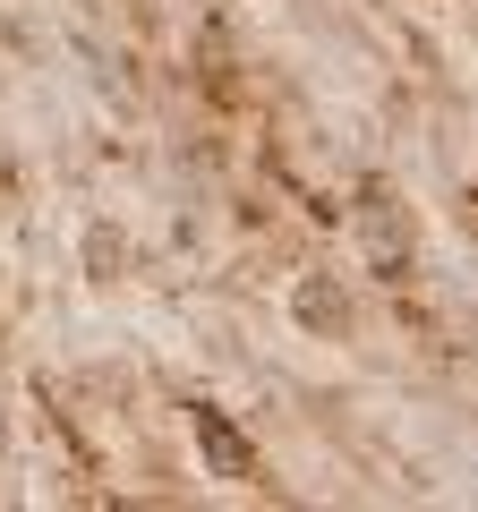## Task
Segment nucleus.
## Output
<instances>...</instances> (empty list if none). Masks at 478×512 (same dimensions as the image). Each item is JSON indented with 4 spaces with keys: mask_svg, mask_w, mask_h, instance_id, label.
<instances>
[{
    "mask_svg": "<svg viewBox=\"0 0 478 512\" xmlns=\"http://www.w3.org/2000/svg\"><path fill=\"white\" fill-rule=\"evenodd\" d=\"M350 222H359V239H368V265H376L385 282H402V274H410V239H402V222H393L385 188H368V197L350 205Z\"/></svg>",
    "mask_w": 478,
    "mask_h": 512,
    "instance_id": "f03ea898",
    "label": "nucleus"
},
{
    "mask_svg": "<svg viewBox=\"0 0 478 512\" xmlns=\"http://www.w3.org/2000/svg\"><path fill=\"white\" fill-rule=\"evenodd\" d=\"M291 316H299L308 333H350V308L333 299V282H325V274H308V282L291 291Z\"/></svg>",
    "mask_w": 478,
    "mask_h": 512,
    "instance_id": "7ed1b4c3",
    "label": "nucleus"
},
{
    "mask_svg": "<svg viewBox=\"0 0 478 512\" xmlns=\"http://www.w3.org/2000/svg\"><path fill=\"white\" fill-rule=\"evenodd\" d=\"M197 453H205V470L214 478H239V487H257V444L239 436V419L231 410H214V402H197Z\"/></svg>",
    "mask_w": 478,
    "mask_h": 512,
    "instance_id": "f257e3e1",
    "label": "nucleus"
}]
</instances>
